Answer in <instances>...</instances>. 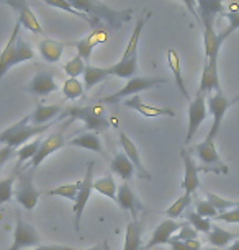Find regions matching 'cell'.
Segmentation results:
<instances>
[{
  "instance_id": "35",
  "label": "cell",
  "mask_w": 239,
  "mask_h": 250,
  "mask_svg": "<svg viewBox=\"0 0 239 250\" xmlns=\"http://www.w3.org/2000/svg\"><path fill=\"white\" fill-rule=\"evenodd\" d=\"M79 188H81V180L76 182V183H67V185H59V187H56V188H51V190L46 191V195H49V196H61V198H64V200L76 201Z\"/></svg>"
},
{
  "instance_id": "22",
  "label": "cell",
  "mask_w": 239,
  "mask_h": 250,
  "mask_svg": "<svg viewBox=\"0 0 239 250\" xmlns=\"http://www.w3.org/2000/svg\"><path fill=\"white\" fill-rule=\"evenodd\" d=\"M125 106L131 108V110H136L139 115H143L144 118H156V116H169V118H174L175 116V111L172 108H167V106H151L148 105L146 102L141 100L139 95H134V97H130L126 98Z\"/></svg>"
},
{
  "instance_id": "1",
  "label": "cell",
  "mask_w": 239,
  "mask_h": 250,
  "mask_svg": "<svg viewBox=\"0 0 239 250\" xmlns=\"http://www.w3.org/2000/svg\"><path fill=\"white\" fill-rule=\"evenodd\" d=\"M196 13L203 28L205 59H218L221 44L215 30V21L218 15L224 13V0H196Z\"/></svg>"
},
{
  "instance_id": "34",
  "label": "cell",
  "mask_w": 239,
  "mask_h": 250,
  "mask_svg": "<svg viewBox=\"0 0 239 250\" xmlns=\"http://www.w3.org/2000/svg\"><path fill=\"white\" fill-rule=\"evenodd\" d=\"M190 203H192V195H189V193H184V195H182L180 198H177V200L167 208V209H166V216H167L169 219L180 218V216L190 208Z\"/></svg>"
},
{
  "instance_id": "12",
  "label": "cell",
  "mask_w": 239,
  "mask_h": 250,
  "mask_svg": "<svg viewBox=\"0 0 239 250\" xmlns=\"http://www.w3.org/2000/svg\"><path fill=\"white\" fill-rule=\"evenodd\" d=\"M229 106H231V100H228V98L224 97L223 90L215 92L213 95L207 97V108H208V111L212 113V116H213V125H212V129H210V133L207 134V138H205V139L215 141L219 128H221L224 115H226Z\"/></svg>"
},
{
  "instance_id": "16",
  "label": "cell",
  "mask_w": 239,
  "mask_h": 250,
  "mask_svg": "<svg viewBox=\"0 0 239 250\" xmlns=\"http://www.w3.org/2000/svg\"><path fill=\"white\" fill-rule=\"evenodd\" d=\"M182 160H184V167H185V173H184V182H182V188H184L185 193L189 195H194V193L198 190L200 187V168L198 164L194 157V154L190 152V149L182 147Z\"/></svg>"
},
{
  "instance_id": "28",
  "label": "cell",
  "mask_w": 239,
  "mask_h": 250,
  "mask_svg": "<svg viewBox=\"0 0 239 250\" xmlns=\"http://www.w3.org/2000/svg\"><path fill=\"white\" fill-rule=\"evenodd\" d=\"M167 62H169V69H171V70H172V74H174L175 83H177V87H179L180 93L185 97V100L190 103L192 100H190L189 92H187V87H185V82H184V75H182L180 58H179V54H177V51H175V49H169V51H167Z\"/></svg>"
},
{
  "instance_id": "51",
  "label": "cell",
  "mask_w": 239,
  "mask_h": 250,
  "mask_svg": "<svg viewBox=\"0 0 239 250\" xmlns=\"http://www.w3.org/2000/svg\"><path fill=\"white\" fill-rule=\"evenodd\" d=\"M228 250H239V237L236 240H233V242L228 245Z\"/></svg>"
},
{
  "instance_id": "52",
  "label": "cell",
  "mask_w": 239,
  "mask_h": 250,
  "mask_svg": "<svg viewBox=\"0 0 239 250\" xmlns=\"http://www.w3.org/2000/svg\"><path fill=\"white\" fill-rule=\"evenodd\" d=\"M238 102H239V93H238V95H236V97H234V98H233V100H231V105H236V103H238Z\"/></svg>"
},
{
  "instance_id": "47",
  "label": "cell",
  "mask_w": 239,
  "mask_h": 250,
  "mask_svg": "<svg viewBox=\"0 0 239 250\" xmlns=\"http://www.w3.org/2000/svg\"><path fill=\"white\" fill-rule=\"evenodd\" d=\"M13 154H15V149L8 147V146H3V147L0 149V167H2V165L5 164Z\"/></svg>"
},
{
  "instance_id": "7",
  "label": "cell",
  "mask_w": 239,
  "mask_h": 250,
  "mask_svg": "<svg viewBox=\"0 0 239 250\" xmlns=\"http://www.w3.org/2000/svg\"><path fill=\"white\" fill-rule=\"evenodd\" d=\"M190 152L194 154L200 172H212L218 173V175H226L229 172V167L219 157L215 141H201L194 149H190Z\"/></svg>"
},
{
  "instance_id": "38",
  "label": "cell",
  "mask_w": 239,
  "mask_h": 250,
  "mask_svg": "<svg viewBox=\"0 0 239 250\" xmlns=\"http://www.w3.org/2000/svg\"><path fill=\"white\" fill-rule=\"evenodd\" d=\"M185 218L189 219V224L194 228L196 232H210V229H212V221L203 218V216H200L196 211H190L187 209L185 211Z\"/></svg>"
},
{
  "instance_id": "42",
  "label": "cell",
  "mask_w": 239,
  "mask_h": 250,
  "mask_svg": "<svg viewBox=\"0 0 239 250\" xmlns=\"http://www.w3.org/2000/svg\"><path fill=\"white\" fill-rule=\"evenodd\" d=\"M207 200L212 201V205L217 208L219 213L226 209H231V208H239V201H231V200H224V198L215 195V193H207Z\"/></svg>"
},
{
  "instance_id": "15",
  "label": "cell",
  "mask_w": 239,
  "mask_h": 250,
  "mask_svg": "<svg viewBox=\"0 0 239 250\" xmlns=\"http://www.w3.org/2000/svg\"><path fill=\"white\" fill-rule=\"evenodd\" d=\"M116 203L121 209L130 211L133 219H141L139 216L144 213V206L139 196L136 195L134 188L130 185V182H123L116 190Z\"/></svg>"
},
{
  "instance_id": "29",
  "label": "cell",
  "mask_w": 239,
  "mask_h": 250,
  "mask_svg": "<svg viewBox=\"0 0 239 250\" xmlns=\"http://www.w3.org/2000/svg\"><path fill=\"white\" fill-rule=\"evenodd\" d=\"M38 49H40V56L46 62L54 64V62H59L61 58H63L64 44L56 40H43L38 44Z\"/></svg>"
},
{
  "instance_id": "43",
  "label": "cell",
  "mask_w": 239,
  "mask_h": 250,
  "mask_svg": "<svg viewBox=\"0 0 239 250\" xmlns=\"http://www.w3.org/2000/svg\"><path fill=\"white\" fill-rule=\"evenodd\" d=\"M196 206V213H198L200 216H203V218H217L218 216V209L212 205V201L208 200H196L195 203Z\"/></svg>"
},
{
  "instance_id": "45",
  "label": "cell",
  "mask_w": 239,
  "mask_h": 250,
  "mask_svg": "<svg viewBox=\"0 0 239 250\" xmlns=\"http://www.w3.org/2000/svg\"><path fill=\"white\" fill-rule=\"evenodd\" d=\"M196 235H198V232H196V230L192 228L190 224H182L180 226V229L177 230V235H175V239L177 240H194V239H196Z\"/></svg>"
},
{
  "instance_id": "18",
  "label": "cell",
  "mask_w": 239,
  "mask_h": 250,
  "mask_svg": "<svg viewBox=\"0 0 239 250\" xmlns=\"http://www.w3.org/2000/svg\"><path fill=\"white\" fill-rule=\"evenodd\" d=\"M180 223H177L175 219H164L162 223H159V226H156V229L152 230L151 239L148 240L146 245L143 247V250H151L157 245H164L169 244V240L172 239L174 232L180 229Z\"/></svg>"
},
{
  "instance_id": "53",
  "label": "cell",
  "mask_w": 239,
  "mask_h": 250,
  "mask_svg": "<svg viewBox=\"0 0 239 250\" xmlns=\"http://www.w3.org/2000/svg\"><path fill=\"white\" fill-rule=\"evenodd\" d=\"M201 250H221V249H218V247H205V249H201Z\"/></svg>"
},
{
  "instance_id": "6",
  "label": "cell",
  "mask_w": 239,
  "mask_h": 250,
  "mask_svg": "<svg viewBox=\"0 0 239 250\" xmlns=\"http://www.w3.org/2000/svg\"><path fill=\"white\" fill-rule=\"evenodd\" d=\"M65 116H69L71 120L82 121L86 129L93 131V133H100V131H105L110 128L109 116H107L105 106L102 102L92 103V105H87V106H69L63 111L59 120Z\"/></svg>"
},
{
  "instance_id": "39",
  "label": "cell",
  "mask_w": 239,
  "mask_h": 250,
  "mask_svg": "<svg viewBox=\"0 0 239 250\" xmlns=\"http://www.w3.org/2000/svg\"><path fill=\"white\" fill-rule=\"evenodd\" d=\"M17 175H18V170H13L7 178L0 180V206H2L3 203H8L13 198V187H15Z\"/></svg>"
},
{
  "instance_id": "24",
  "label": "cell",
  "mask_w": 239,
  "mask_h": 250,
  "mask_svg": "<svg viewBox=\"0 0 239 250\" xmlns=\"http://www.w3.org/2000/svg\"><path fill=\"white\" fill-rule=\"evenodd\" d=\"M61 115H63V108L59 105H36L33 113H30V123L35 126L49 125L56 116Z\"/></svg>"
},
{
  "instance_id": "20",
  "label": "cell",
  "mask_w": 239,
  "mask_h": 250,
  "mask_svg": "<svg viewBox=\"0 0 239 250\" xmlns=\"http://www.w3.org/2000/svg\"><path fill=\"white\" fill-rule=\"evenodd\" d=\"M219 75H218V59H205L203 70H201V79L198 85V93L208 95L210 92H219Z\"/></svg>"
},
{
  "instance_id": "3",
  "label": "cell",
  "mask_w": 239,
  "mask_h": 250,
  "mask_svg": "<svg viewBox=\"0 0 239 250\" xmlns=\"http://www.w3.org/2000/svg\"><path fill=\"white\" fill-rule=\"evenodd\" d=\"M151 17V12L144 10L141 13V17L138 18L136 25L131 33V38L125 48V53L121 56V59L113 65H109L111 77H120V79H133L136 77L138 72V44H139V38L148 23V18Z\"/></svg>"
},
{
  "instance_id": "33",
  "label": "cell",
  "mask_w": 239,
  "mask_h": 250,
  "mask_svg": "<svg viewBox=\"0 0 239 250\" xmlns=\"http://www.w3.org/2000/svg\"><path fill=\"white\" fill-rule=\"evenodd\" d=\"M93 190L97 193H100L102 196H107L110 200L116 201V190H118V185L116 182L113 180V177L110 175H105V177H100L93 182Z\"/></svg>"
},
{
  "instance_id": "4",
  "label": "cell",
  "mask_w": 239,
  "mask_h": 250,
  "mask_svg": "<svg viewBox=\"0 0 239 250\" xmlns=\"http://www.w3.org/2000/svg\"><path fill=\"white\" fill-rule=\"evenodd\" d=\"M20 30H22V23L17 20L15 28H13L7 44L3 46L2 53H0V80L3 79V75H5L13 65L35 58V51H33L31 46L20 36Z\"/></svg>"
},
{
  "instance_id": "31",
  "label": "cell",
  "mask_w": 239,
  "mask_h": 250,
  "mask_svg": "<svg viewBox=\"0 0 239 250\" xmlns=\"http://www.w3.org/2000/svg\"><path fill=\"white\" fill-rule=\"evenodd\" d=\"M208 235V242L213 245V247L221 249L224 245H229L233 240H236L239 237V234H233L229 230H224L223 228H219L217 224H212V229H210Z\"/></svg>"
},
{
  "instance_id": "27",
  "label": "cell",
  "mask_w": 239,
  "mask_h": 250,
  "mask_svg": "<svg viewBox=\"0 0 239 250\" xmlns=\"http://www.w3.org/2000/svg\"><path fill=\"white\" fill-rule=\"evenodd\" d=\"M107 38H109V35H105V33H102V31H93L92 35L86 36L84 40L76 41V43H74V46L77 48V54L81 56V58L87 62V61L90 59L92 51H93V48H95V44L102 43V41H105Z\"/></svg>"
},
{
  "instance_id": "32",
  "label": "cell",
  "mask_w": 239,
  "mask_h": 250,
  "mask_svg": "<svg viewBox=\"0 0 239 250\" xmlns=\"http://www.w3.org/2000/svg\"><path fill=\"white\" fill-rule=\"evenodd\" d=\"M41 144V139H33L30 143L23 144L20 149L17 150V167L15 170H22L23 164H30L31 159L38 152V147Z\"/></svg>"
},
{
  "instance_id": "13",
  "label": "cell",
  "mask_w": 239,
  "mask_h": 250,
  "mask_svg": "<svg viewBox=\"0 0 239 250\" xmlns=\"http://www.w3.org/2000/svg\"><path fill=\"white\" fill-rule=\"evenodd\" d=\"M207 116H208L207 95L196 92L195 100H192L189 103V128H187V134H185V144L190 143L192 138L198 131V128L203 125V121L207 120Z\"/></svg>"
},
{
  "instance_id": "8",
  "label": "cell",
  "mask_w": 239,
  "mask_h": 250,
  "mask_svg": "<svg viewBox=\"0 0 239 250\" xmlns=\"http://www.w3.org/2000/svg\"><path fill=\"white\" fill-rule=\"evenodd\" d=\"M162 83H167L166 79L161 77H154V75H136L133 79H128V82L125 83V87H121L120 90H116L111 95H107L104 100H100L102 103H107V105H113V103H118L125 98L134 97L138 95L139 92L149 90V88H154L156 85H162Z\"/></svg>"
},
{
  "instance_id": "2",
  "label": "cell",
  "mask_w": 239,
  "mask_h": 250,
  "mask_svg": "<svg viewBox=\"0 0 239 250\" xmlns=\"http://www.w3.org/2000/svg\"><path fill=\"white\" fill-rule=\"evenodd\" d=\"M67 2L71 3L74 10L90 18L97 28L100 26L98 21H107L111 28H120L123 23H128L133 17V10H130V8L115 10L102 0H67Z\"/></svg>"
},
{
  "instance_id": "10",
  "label": "cell",
  "mask_w": 239,
  "mask_h": 250,
  "mask_svg": "<svg viewBox=\"0 0 239 250\" xmlns=\"http://www.w3.org/2000/svg\"><path fill=\"white\" fill-rule=\"evenodd\" d=\"M15 219L17 221H15V230H13V242L5 250H25L40 245L41 244L40 234L36 232V229L30 223H26L22 218L20 209L15 211Z\"/></svg>"
},
{
  "instance_id": "17",
  "label": "cell",
  "mask_w": 239,
  "mask_h": 250,
  "mask_svg": "<svg viewBox=\"0 0 239 250\" xmlns=\"http://www.w3.org/2000/svg\"><path fill=\"white\" fill-rule=\"evenodd\" d=\"M120 146H121V150L126 154V157H128L131 160V164L134 165L136 175H138L139 178H143V180H152V175L149 173L148 168L144 167L138 147H136L133 139H131L125 131H120Z\"/></svg>"
},
{
  "instance_id": "25",
  "label": "cell",
  "mask_w": 239,
  "mask_h": 250,
  "mask_svg": "<svg viewBox=\"0 0 239 250\" xmlns=\"http://www.w3.org/2000/svg\"><path fill=\"white\" fill-rule=\"evenodd\" d=\"M65 146H74V147H82L87 150H93L97 154L105 155L104 152V146H102V141L98 138L97 133L93 131H88V133H82L81 136H76V138L65 141Z\"/></svg>"
},
{
  "instance_id": "30",
  "label": "cell",
  "mask_w": 239,
  "mask_h": 250,
  "mask_svg": "<svg viewBox=\"0 0 239 250\" xmlns=\"http://www.w3.org/2000/svg\"><path fill=\"white\" fill-rule=\"evenodd\" d=\"M109 77H111V72L109 67H97V65L87 64L86 70H84V87L93 88L97 83L104 82Z\"/></svg>"
},
{
  "instance_id": "36",
  "label": "cell",
  "mask_w": 239,
  "mask_h": 250,
  "mask_svg": "<svg viewBox=\"0 0 239 250\" xmlns=\"http://www.w3.org/2000/svg\"><path fill=\"white\" fill-rule=\"evenodd\" d=\"M223 18L228 20V26L226 30H223L221 33L218 35V41L219 44H223L224 41L228 40L233 33H236L239 30V10H233V12H224L223 13Z\"/></svg>"
},
{
  "instance_id": "41",
  "label": "cell",
  "mask_w": 239,
  "mask_h": 250,
  "mask_svg": "<svg viewBox=\"0 0 239 250\" xmlns=\"http://www.w3.org/2000/svg\"><path fill=\"white\" fill-rule=\"evenodd\" d=\"M44 3H48L49 7H54V8H59V10H64V12H67V13H71V15H76L79 18H82V20H86L87 23H90L92 26H97L95 23H93L90 18L86 17V15H82V13H79L77 10H74L71 3L67 2V0H43Z\"/></svg>"
},
{
  "instance_id": "44",
  "label": "cell",
  "mask_w": 239,
  "mask_h": 250,
  "mask_svg": "<svg viewBox=\"0 0 239 250\" xmlns=\"http://www.w3.org/2000/svg\"><path fill=\"white\" fill-rule=\"evenodd\" d=\"M215 219L221 221V223L239 224V208H231V209H226V211H223V213H218V216Z\"/></svg>"
},
{
  "instance_id": "23",
  "label": "cell",
  "mask_w": 239,
  "mask_h": 250,
  "mask_svg": "<svg viewBox=\"0 0 239 250\" xmlns=\"http://www.w3.org/2000/svg\"><path fill=\"white\" fill-rule=\"evenodd\" d=\"M143 230H144L143 219H131L128 226H126L123 250H143V242H141Z\"/></svg>"
},
{
  "instance_id": "49",
  "label": "cell",
  "mask_w": 239,
  "mask_h": 250,
  "mask_svg": "<svg viewBox=\"0 0 239 250\" xmlns=\"http://www.w3.org/2000/svg\"><path fill=\"white\" fill-rule=\"evenodd\" d=\"M185 3L187 10H189L192 15H194L196 20H198V13H196V0H182Z\"/></svg>"
},
{
  "instance_id": "26",
  "label": "cell",
  "mask_w": 239,
  "mask_h": 250,
  "mask_svg": "<svg viewBox=\"0 0 239 250\" xmlns=\"http://www.w3.org/2000/svg\"><path fill=\"white\" fill-rule=\"evenodd\" d=\"M110 170L118 175L123 182H130L133 175L136 173L134 170V165L131 164V160L126 157V154L121 150V152L115 154L113 159L110 160Z\"/></svg>"
},
{
  "instance_id": "50",
  "label": "cell",
  "mask_w": 239,
  "mask_h": 250,
  "mask_svg": "<svg viewBox=\"0 0 239 250\" xmlns=\"http://www.w3.org/2000/svg\"><path fill=\"white\" fill-rule=\"evenodd\" d=\"M84 250H109V242L107 240H104V242L93 245V247H88V249H84Z\"/></svg>"
},
{
  "instance_id": "19",
  "label": "cell",
  "mask_w": 239,
  "mask_h": 250,
  "mask_svg": "<svg viewBox=\"0 0 239 250\" xmlns=\"http://www.w3.org/2000/svg\"><path fill=\"white\" fill-rule=\"evenodd\" d=\"M0 3H5V5H10L12 8H15L18 12V21H20L22 26H25L28 31L43 33V28H41L38 18L30 10V5H28L26 0H0Z\"/></svg>"
},
{
  "instance_id": "48",
  "label": "cell",
  "mask_w": 239,
  "mask_h": 250,
  "mask_svg": "<svg viewBox=\"0 0 239 250\" xmlns=\"http://www.w3.org/2000/svg\"><path fill=\"white\" fill-rule=\"evenodd\" d=\"M169 245H171L172 250H192L189 247V244L184 242V240H177L175 237H172L171 240H169Z\"/></svg>"
},
{
  "instance_id": "11",
  "label": "cell",
  "mask_w": 239,
  "mask_h": 250,
  "mask_svg": "<svg viewBox=\"0 0 239 250\" xmlns=\"http://www.w3.org/2000/svg\"><path fill=\"white\" fill-rule=\"evenodd\" d=\"M93 191V162L88 160L87 162V170H86V177L81 180V188H79L77 198L74 201V228L79 232L81 230V219L84 214V209H86L88 200H90V195Z\"/></svg>"
},
{
  "instance_id": "9",
  "label": "cell",
  "mask_w": 239,
  "mask_h": 250,
  "mask_svg": "<svg viewBox=\"0 0 239 250\" xmlns=\"http://www.w3.org/2000/svg\"><path fill=\"white\" fill-rule=\"evenodd\" d=\"M33 172L35 170H18L17 175V183L13 187V196H15V201L20 205L22 208H25L26 211H33L35 206L38 205L41 191L35 187V182H33Z\"/></svg>"
},
{
  "instance_id": "46",
  "label": "cell",
  "mask_w": 239,
  "mask_h": 250,
  "mask_svg": "<svg viewBox=\"0 0 239 250\" xmlns=\"http://www.w3.org/2000/svg\"><path fill=\"white\" fill-rule=\"evenodd\" d=\"M25 250H81V249H74L67 247V245H36L33 249H25Z\"/></svg>"
},
{
  "instance_id": "14",
  "label": "cell",
  "mask_w": 239,
  "mask_h": 250,
  "mask_svg": "<svg viewBox=\"0 0 239 250\" xmlns=\"http://www.w3.org/2000/svg\"><path fill=\"white\" fill-rule=\"evenodd\" d=\"M65 141L67 139H65V136H64V128H61L59 131L51 133L49 136H46V138L41 139L38 152H36V155L31 159V162H30L31 170H36V168H38L51 154H54L56 150L63 149L65 146Z\"/></svg>"
},
{
  "instance_id": "21",
  "label": "cell",
  "mask_w": 239,
  "mask_h": 250,
  "mask_svg": "<svg viewBox=\"0 0 239 250\" xmlns=\"http://www.w3.org/2000/svg\"><path fill=\"white\" fill-rule=\"evenodd\" d=\"M56 90H58V82H56L53 72H48V70L38 72L26 85V92L36 97H46Z\"/></svg>"
},
{
  "instance_id": "37",
  "label": "cell",
  "mask_w": 239,
  "mask_h": 250,
  "mask_svg": "<svg viewBox=\"0 0 239 250\" xmlns=\"http://www.w3.org/2000/svg\"><path fill=\"white\" fill-rule=\"evenodd\" d=\"M84 90H86V87H84V83L79 79L69 77L63 85V93L67 100H77V98H81L84 95Z\"/></svg>"
},
{
  "instance_id": "40",
  "label": "cell",
  "mask_w": 239,
  "mask_h": 250,
  "mask_svg": "<svg viewBox=\"0 0 239 250\" xmlns=\"http://www.w3.org/2000/svg\"><path fill=\"white\" fill-rule=\"evenodd\" d=\"M86 67H87V62L77 54L64 65V70H65V74H67L69 77L77 79L79 75H84V70H86Z\"/></svg>"
},
{
  "instance_id": "5",
  "label": "cell",
  "mask_w": 239,
  "mask_h": 250,
  "mask_svg": "<svg viewBox=\"0 0 239 250\" xmlns=\"http://www.w3.org/2000/svg\"><path fill=\"white\" fill-rule=\"evenodd\" d=\"M54 123H49V125H43V126H35L30 123V115H26L18 123L8 126L7 129H3L0 133V144H5L12 149H20L28 141H33L35 138L46 133L49 128H53Z\"/></svg>"
}]
</instances>
